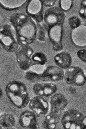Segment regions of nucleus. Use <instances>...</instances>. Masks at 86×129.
Instances as JSON below:
<instances>
[{"label": "nucleus", "instance_id": "20e7f679", "mask_svg": "<svg viewBox=\"0 0 86 129\" xmlns=\"http://www.w3.org/2000/svg\"><path fill=\"white\" fill-rule=\"evenodd\" d=\"M28 106L37 116L47 114L49 109L48 101L43 97L36 96L30 100Z\"/></svg>", "mask_w": 86, "mask_h": 129}, {"label": "nucleus", "instance_id": "4468645a", "mask_svg": "<svg viewBox=\"0 0 86 129\" xmlns=\"http://www.w3.org/2000/svg\"><path fill=\"white\" fill-rule=\"evenodd\" d=\"M15 123V118L11 114L5 113L0 116V125L4 127L10 128L14 125Z\"/></svg>", "mask_w": 86, "mask_h": 129}, {"label": "nucleus", "instance_id": "9d476101", "mask_svg": "<svg viewBox=\"0 0 86 129\" xmlns=\"http://www.w3.org/2000/svg\"><path fill=\"white\" fill-rule=\"evenodd\" d=\"M51 111L61 113L67 106L68 102L65 96L62 94L54 93L49 99Z\"/></svg>", "mask_w": 86, "mask_h": 129}, {"label": "nucleus", "instance_id": "2eb2a0df", "mask_svg": "<svg viewBox=\"0 0 86 129\" xmlns=\"http://www.w3.org/2000/svg\"><path fill=\"white\" fill-rule=\"evenodd\" d=\"M24 32L22 33V35L30 40L34 38L36 29L34 24L31 21H29L24 25Z\"/></svg>", "mask_w": 86, "mask_h": 129}, {"label": "nucleus", "instance_id": "393cba45", "mask_svg": "<svg viewBox=\"0 0 86 129\" xmlns=\"http://www.w3.org/2000/svg\"><path fill=\"white\" fill-rule=\"evenodd\" d=\"M44 4L47 6H53L55 3L56 1L55 0H46L43 1Z\"/></svg>", "mask_w": 86, "mask_h": 129}, {"label": "nucleus", "instance_id": "f3484780", "mask_svg": "<svg viewBox=\"0 0 86 129\" xmlns=\"http://www.w3.org/2000/svg\"><path fill=\"white\" fill-rule=\"evenodd\" d=\"M31 66L35 65H43L47 61V58L45 55L41 52H37L32 55L31 57Z\"/></svg>", "mask_w": 86, "mask_h": 129}, {"label": "nucleus", "instance_id": "f8f14e48", "mask_svg": "<svg viewBox=\"0 0 86 129\" xmlns=\"http://www.w3.org/2000/svg\"><path fill=\"white\" fill-rule=\"evenodd\" d=\"M86 26L81 25L75 28L73 31V41L76 45L83 46L86 45Z\"/></svg>", "mask_w": 86, "mask_h": 129}, {"label": "nucleus", "instance_id": "6ab92c4d", "mask_svg": "<svg viewBox=\"0 0 86 129\" xmlns=\"http://www.w3.org/2000/svg\"><path fill=\"white\" fill-rule=\"evenodd\" d=\"M25 77L27 80L31 82H36L41 80V74L32 71L27 72Z\"/></svg>", "mask_w": 86, "mask_h": 129}, {"label": "nucleus", "instance_id": "39448f33", "mask_svg": "<svg viewBox=\"0 0 86 129\" xmlns=\"http://www.w3.org/2000/svg\"><path fill=\"white\" fill-rule=\"evenodd\" d=\"M64 73L63 69L57 66H49L41 74V80L46 82L59 81L63 79Z\"/></svg>", "mask_w": 86, "mask_h": 129}, {"label": "nucleus", "instance_id": "423d86ee", "mask_svg": "<svg viewBox=\"0 0 86 129\" xmlns=\"http://www.w3.org/2000/svg\"><path fill=\"white\" fill-rule=\"evenodd\" d=\"M37 116L32 111H25L19 117V124L26 129H38L39 126Z\"/></svg>", "mask_w": 86, "mask_h": 129}, {"label": "nucleus", "instance_id": "a878e982", "mask_svg": "<svg viewBox=\"0 0 86 129\" xmlns=\"http://www.w3.org/2000/svg\"><path fill=\"white\" fill-rule=\"evenodd\" d=\"M2 41L4 44L7 45H10L11 42V39L8 37L3 38Z\"/></svg>", "mask_w": 86, "mask_h": 129}, {"label": "nucleus", "instance_id": "bb28decb", "mask_svg": "<svg viewBox=\"0 0 86 129\" xmlns=\"http://www.w3.org/2000/svg\"><path fill=\"white\" fill-rule=\"evenodd\" d=\"M68 90L69 92L71 94H74L76 91V88L70 86L68 88Z\"/></svg>", "mask_w": 86, "mask_h": 129}, {"label": "nucleus", "instance_id": "4be33fe9", "mask_svg": "<svg viewBox=\"0 0 86 129\" xmlns=\"http://www.w3.org/2000/svg\"><path fill=\"white\" fill-rule=\"evenodd\" d=\"M61 6L62 8L64 10H68L70 7L71 1L70 0H61Z\"/></svg>", "mask_w": 86, "mask_h": 129}, {"label": "nucleus", "instance_id": "c756f323", "mask_svg": "<svg viewBox=\"0 0 86 129\" xmlns=\"http://www.w3.org/2000/svg\"><path fill=\"white\" fill-rule=\"evenodd\" d=\"M1 91L0 90V94H1Z\"/></svg>", "mask_w": 86, "mask_h": 129}, {"label": "nucleus", "instance_id": "f257e3e1", "mask_svg": "<svg viewBox=\"0 0 86 129\" xmlns=\"http://www.w3.org/2000/svg\"><path fill=\"white\" fill-rule=\"evenodd\" d=\"M8 97L13 104L18 108L25 107L29 103L30 97L24 84L17 81L10 82L6 89Z\"/></svg>", "mask_w": 86, "mask_h": 129}, {"label": "nucleus", "instance_id": "7c9ffc66", "mask_svg": "<svg viewBox=\"0 0 86 129\" xmlns=\"http://www.w3.org/2000/svg\"></svg>", "mask_w": 86, "mask_h": 129}, {"label": "nucleus", "instance_id": "dca6fc26", "mask_svg": "<svg viewBox=\"0 0 86 129\" xmlns=\"http://www.w3.org/2000/svg\"><path fill=\"white\" fill-rule=\"evenodd\" d=\"M51 40L54 42H60L62 36V27L60 25L52 26L49 32Z\"/></svg>", "mask_w": 86, "mask_h": 129}, {"label": "nucleus", "instance_id": "cd10ccee", "mask_svg": "<svg viewBox=\"0 0 86 129\" xmlns=\"http://www.w3.org/2000/svg\"><path fill=\"white\" fill-rule=\"evenodd\" d=\"M0 129H2L1 126L0 125Z\"/></svg>", "mask_w": 86, "mask_h": 129}, {"label": "nucleus", "instance_id": "6e6552de", "mask_svg": "<svg viewBox=\"0 0 86 129\" xmlns=\"http://www.w3.org/2000/svg\"><path fill=\"white\" fill-rule=\"evenodd\" d=\"M33 88L36 95L43 98L51 96L57 89L56 85L51 82L36 83L33 85Z\"/></svg>", "mask_w": 86, "mask_h": 129}, {"label": "nucleus", "instance_id": "7ed1b4c3", "mask_svg": "<svg viewBox=\"0 0 86 129\" xmlns=\"http://www.w3.org/2000/svg\"><path fill=\"white\" fill-rule=\"evenodd\" d=\"M64 77L66 83L72 86H82L86 81L84 71L77 66H70L67 69L64 73Z\"/></svg>", "mask_w": 86, "mask_h": 129}, {"label": "nucleus", "instance_id": "0eeeda50", "mask_svg": "<svg viewBox=\"0 0 86 129\" xmlns=\"http://www.w3.org/2000/svg\"><path fill=\"white\" fill-rule=\"evenodd\" d=\"M65 14L61 9L54 7L48 9L45 12L44 19L46 22L51 26L60 24L64 18Z\"/></svg>", "mask_w": 86, "mask_h": 129}, {"label": "nucleus", "instance_id": "9b49d317", "mask_svg": "<svg viewBox=\"0 0 86 129\" xmlns=\"http://www.w3.org/2000/svg\"><path fill=\"white\" fill-rule=\"evenodd\" d=\"M54 62L57 66L62 69H67L72 63V58L69 53L63 52L56 54L54 57Z\"/></svg>", "mask_w": 86, "mask_h": 129}, {"label": "nucleus", "instance_id": "aec40b11", "mask_svg": "<svg viewBox=\"0 0 86 129\" xmlns=\"http://www.w3.org/2000/svg\"><path fill=\"white\" fill-rule=\"evenodd\" d=\"M1 3L5 7L11 8L17 7L21 6L25 1H1Z\"/></svg>", "mask_w": 86, "mask_h": 129}, {"label": "nucleus", "instance_id": "ddd939ff", "mask_svg": "<svg viewBox=\"0 0 86 129\" xmlns=\"http://www.w3.org/2000/svg\"><path fill=\"white\" fill-rule=\"evenodd\" d=\"M61 113L51 111L47 115L42 123L45 129H55L59 121Z\"/></svg>", "mask_w": 86, "mask_h": 129}, {"label": "nucleus", "instance_id": "a211bd4d", "mask_svg": "<svg viewBox=\"0 0 86 129\" xmlns=\"http://www.w3.org/2000/svg\"><path fill=\"white\" fill-rule=\"evenodd\" d=\"M41 7V3L39 1L32 0L28 4V10L30 13L35 14L40 11Z\"/></svg>", "mask_w": 86, "mask_h": 129}, {"label": "nucleus", "instance_id": "5701e85b", "mask_svg": "<svg viewBox=\"0 0 86 129\" xmlns=\"http://www.w3.org/2000/svg\"><path fill=\"white\" fill-rule=\"evenodd\" d=\"M86 50L82 49L79 50L77 54L78 57L83 62H86Z\"/></svg>", "mask_w": 86, "mask_h": 129}, {"label": "nucleus", "instance_id": "c85d7f7f", "mask_svg": "<svg viewBox=\"0 0 86 129\" xmlns=\"http://www.w3.org/2000/svg\"><path fill=\"white\" fill-rule=\"evenodd\" d=\"M7 129H13L12 128H8Z\"/></svg>", "mask_w": 86, "mask_h": 129}, {"label": "nucleus", "instance_id": "f03ea898", "mask_svg": "<svg viewBox=\"0 0 86 129\" xmlns=\"http://www.w3.org/2000/svg\"><path fill=\"white\" fill-rule=\"evenodd\" d=\"M65 129H85L86 118L76 110L70 109L65 111L62 119Z\"/></svg>", "mask_w": 86, "mask_h": 129}, {"label": "nucleus", "instance_id": "b1692460", "mask_svg": "<svg viewBox=\"0 0 86 129\" xmlns=\"http://www.w3.org/2000/svg\"><path fill=\"white\" fill-rule=\"evenodd\" d=\"M63 47L60 42H54L53 47V50L55 51H59L62 50Z\"/></svg>", "mask_w": 86, "mask_h": 129}, {"label": "nucleus", "instance_id": "412c9836", "mask_svg": "<svg viewBox=\"0 0 86 129\" xmlns=\"http://www.w3.org/2000/svg\"><path fill=\"white\" fill-rule=\"evenodd\" d=\"M69 24L72 28H76L78 27L80 23L79 19L76 16L71 17L69 20Z\"/></svg>", "mask_w": 86, "mask_h": 129}, {"label": "nucleus", "instance_id": "1a4fd4ad", "mask_svg": "<svg viewBox=\"0 0 86 129\" xmlns=\"http://www.w3.org/2000/svg\"><path fill=\"white\" fill-rule=\"evenodd\" d=\"M33 52L32 50L29 47L20 49L17 52V62L21 69L26 70L31 66V57Z\"/></svg>", "mask_w": 86, "mask_h": 129}]
</instances>
